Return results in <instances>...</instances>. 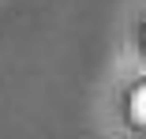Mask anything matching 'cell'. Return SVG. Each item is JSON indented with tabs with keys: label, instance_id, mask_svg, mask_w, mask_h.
Returning a JSON list of instances; mask_svg holds the SVG:
<instances>
[{
	"label": "cell",
	"instance_id": "1",
	"mask_svg": "<svg viewBox=\"0 0 146 139\" xmlns=\"http://www.w3.org/2000/svg\"><path fill=\"white\" fill-rule=\"evenodd\" d=\"M131 117H135L139 124H146V87H139L135 98H131Z\"/></svg>",
	"mask_w": 146,
	"mask_h": 139
},
{
	"label": "cell",
	"instance_id": "2",
	"mask_svg": "<svg viewBox=\"0 0 146 139\" xmlns=\"http://www.w3.org/2000/svg\"><path fill=\"white\" fill-rule=\"evenodd\" d=\"M142 45H146V38H142Z\"/></svg>",
	"mask_w": 146,
	"mask_h": 139
}]
</instances>
